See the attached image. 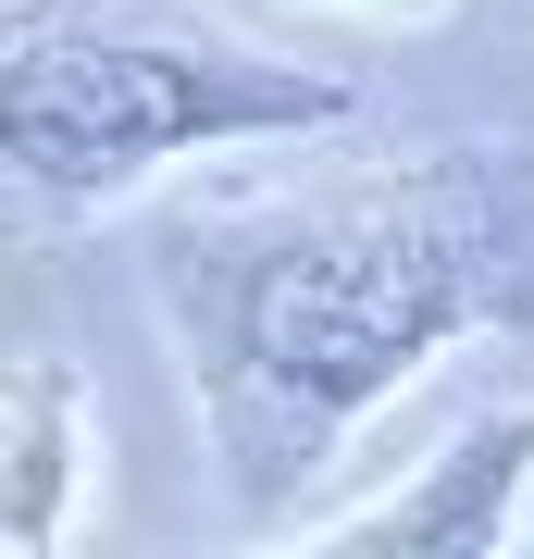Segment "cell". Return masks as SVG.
<instances>
[{
    "label": "cell",
    "mask_w": 534,
    "mask_h": 559,
    "mask_svg": "<svg viewBox=\"0 0 534 559\" xmlns=\"http://www.w3.org/2000/svg\"><path fill=\"white\" fill-rule=\"evenodd\" d=\"M534 299V200L497 150H423L323 200H237L162 237V311L187 336L237 522H286L448 336Z\"/></svg>",
    "instance_id": "1"
},
{
    "label": "cell",
    "mask_w": 534,
    "mask_h": 559,
    "mask_svg": "<svg viewBox=\"0 0 534 559\" xmlns=\"http://www.w3.org/2000/svg\"><path fill=\"white\" fill-rule=\"evenodd\" d=\"M360 100L311 62H249L212 38H25L0 124H13V187L25 200H112L224 138H323Z\"/></svg>",
    "instance_id": "2"
},
{
    "label": "cell",
    "mask_w": 534,
    "mask_h": 559,
    "mask_svg": "<svg viewBox=\"0 0 534 559\" xmlns=\"http://www.w3.org/2000/svg\"><path fill=\"white\" fill-rule=\"evenodd\" d=\"M522 473H534V399L497 411V423H473V436H448L397 498L336 510V522H323V547H436V559H473V547L510 535Z\"/></svg>",
    "instance_id": "3"
},
{
    "label": "cell",
    "mask_w": 534,
    "mask_h": 559,
    "mask_svg": "<svg viewBox=\"0 0 534 559\" xmlns=\"http://www.w3.org/2000/svg\"><path fill=\"white\" fill-rule=\"evenodd\" d=\"M75 436H87V399L50 373V360H13V547H50L62 535Z\"/></svg>",
    "instance_id": "4"
}]
</instances>
